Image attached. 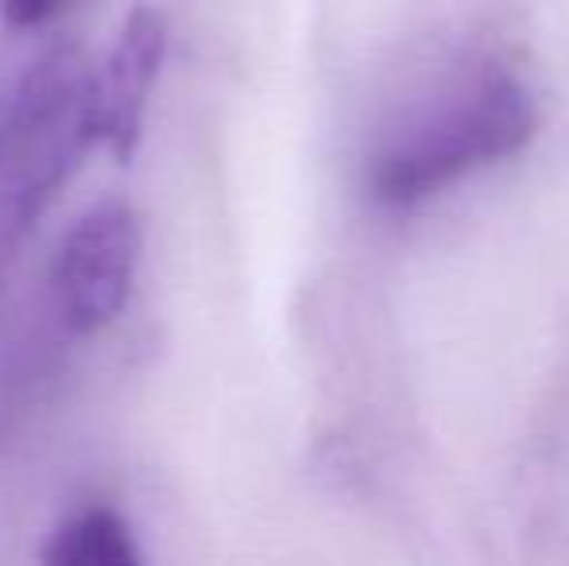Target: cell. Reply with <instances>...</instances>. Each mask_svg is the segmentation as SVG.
Here are the masks:
<instances>
[{
  "mask_svg": "<svg viewBox=\"0 0 569 566\" xmlns=\"http://www.w3.org/2000/svg\"><path fill=\"white\" fill-rule=\"evenodd\" d=\"M535 132L531 90L511 70H472L380 140L368 159V195L383 210L407 214L480 167L519 156Z\"/></svg>",
  "mask_w": 569,
  "mask_h": 566,
  "instance_id": "6da1fadb",
  "label": "cell"
},
{
  "mask_svg": "<svg viewBox=\"0 0 569 566\" xmlns=\"http://www.w3.org/2000/svg\"><path fill=\"white\" fill-rule=\"evenodd\" d=\"M90 148H98V67L59 39L20 75L0 125V229L36 226Z\"/></svg>",
  "mask_w": 569,
  "mask_h": 566,
  "instance_id": "7a4b0ae2",
  "label": "cell"
},
{
  "mask_svg": "<svg viewBox=\"0 0 569 566\" xmlns=\"http://www.w3.org/2000/svg\"><path fill=\"white\" fill-rule=\"evenodd\" d=\"M143 257L140 214L120 198L90 206L54 252L51 295L62 326L78 338L101 334L128 307Z\"/></svg>",
  "mask_w": 569,
  "mask_h": 566,
  "instance_id": "3957f363",
  "label": "cell"
},
{
  "mask_svg": "<svg viewBox=\"0 0 569 566\" xmlns=\"http://www.w3.org/2000/svg\"><path fill=\"white\" fill-rule=\"evenodd\" d=\"M167 59V16L140 4L124 16L106 62L98 67V148L128 163L143 140L151 90Z\"/></svg>",
  "mask_w": 569,
  "mask_h": 566,
  "instance_id": "277c9868",
  "label": "cell"
},
{
  "mask_svg": "<svg viewBox=\"0 0 569 566\" xmlns=\"http://www.w3.org/2000/svg\"><path fill=\"white\" fill-rule=\"evenodd\" d=\"M39 566H143V555L124 516L109 505H86L47 536Z\"/></svg>",
  "mask_w": 569,
  "mask_h": 566,
  "instance_id": "5b68a950",
  "label": "cell"
},
{
  "mask_svg": "<svg viewBox=\"0 0 569 566\" xmlns=\"http://www.w3.org/2000/svg\"><path fill=\"white\" fill-rule=\"evenodd\" d=\"M67 0H0V12L12 28H39L62 12Z\"/></svg>",
  "mask_w": 569,
  "mask_h": 566,
  "instance_id": "8992f818",
  "label": "cell"
}]
</instances>
